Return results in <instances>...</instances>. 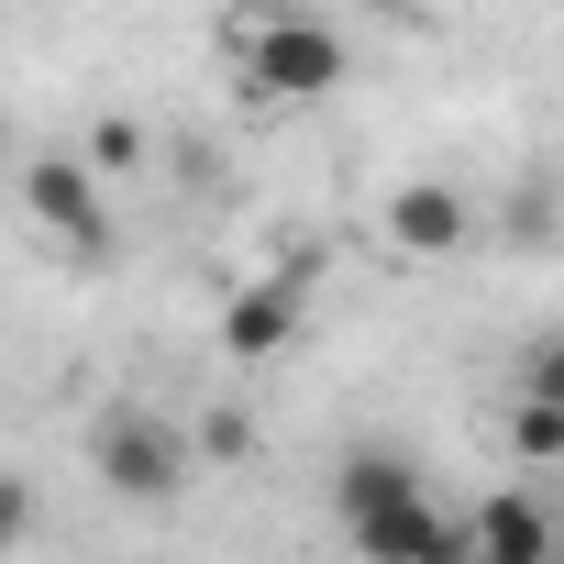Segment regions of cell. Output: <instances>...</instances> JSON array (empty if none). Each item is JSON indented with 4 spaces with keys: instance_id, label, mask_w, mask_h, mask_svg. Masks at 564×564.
<instances>
[{
    "instance_id": "6da1fadb",
    "label": "cell",
    "mask_w": 564,
    "mask_h": 564,
    "mask_svg": "<svg viewBox=\"0 0 564 564\" xmlns=\"http://www.w3.org/2000/svg\"><path fill=\"white\" fill-rule=\"evenodd\" d=\"M333 520L366 564H465V520L432 498V476L388 443H355L333 465Z\"/></svg>"
},
{
    "instance_id": "7a4b0ae2",
    "label": "cell",
    "mask_w": 564,
    "mask_h": 564,
    "mask_svg": "<svg viewBox=\"0 0 564 564\" xmlns=\"http://www.w3.org/2000/svg\"><path fill=\"white\" fill-rule=\"evenodd\" d=\"M232 56H243V89L254 100H322V89H344V34L311 23V12H289V0L243 12L232 23Z\"/></svg>"
},
{
    "instance_id": "3957f363",
    "label": "cell",
    "mask_w": 564,
    "mask_h": 564,
    "mask_svg": "<svg viewBox=\"0 0 564 564\" xmlns=\"http://www.w3.org/2000/svg\"><path fill=\"white\" fill-rule=\"evenodd\" d=\"M89 476H100L122 509H166V498L188 487V432H177L166 410H144V399H111V410L89 421Z\"/></svg>"
},
{
    "instance_id": "277c9868",
    "label": "cell",
    "mask_w": 564,
    "mask_h": 564,
    "mask_svg": "<svg viewBox=\"0 0 564 564\" xmlns=\"http://www.w3.org/2000/svg\"><path fill=\"white\" fill-rule=\"evenodd\" d=\"M311 289H322V254H276L254 289L221 300V355L232 366H265V355H289L300 322H311Z\"/></svg>"
},
{
    "instance_id": "5b68a950",
    "label": "cell",
    "mask_w": 564,
    "mask_h": 564,
    "mask_svg": "<svg viewBox=\"0 0 564 564\" xmlns=\"http://www.w3.org/2000/svg\"><path fill=\"white\" fill-rule=\"evenodd\" d=\"M23 210H34L67 254H100V243H111V210H100V166H89V155H23Z\"/></svg>"
},
{
    "instance_id": "8992f818",
    "label": "cell",
    "mask_w": 564,
    "mask_h": 564,
    "mask_svg": "<svg viewBox=\"0 0 564 564\" xmlns=\"http://www.w3.org/2000/svg\"><path fill=\"white\" fill-rule=\"evenodd\" d=\"M388 243L421 254V265H432V254H465V243H476V199L443 188V177H410V188L388 199Z\"/></svg>"
},
{
    "instance_id": "52a82bcc",
    "label": "cell",
    "mask_w": 564,
    "mask_h": 564,
    "mask_svg": "<svg viewBox=\"0 0 564 564\" xmlns=\"http://www.w3.org/2000/svg\"><path fill=\"white\" fill-rule=\"evenodd\" d=\"M454 520H465V553H542L553 564V509L531 487H498L487 509H454Z\"/></svg>"
},
{
    "instance_id": "ba28073f",
    "label": "cell",
    "mask_w": 564,
    "mask_h": 564,
    "mask_svg": "<svg viewBox=\"0 0 564 564\" xmlns=\"http://www.w3.org/2000/svg\"><path fill=\"white\" fill-rule=\"evenodd\" d=\"M509 443H520L531 465H553V454H564V399H542V388H520V410H509Z\"/></svg>"
},
{
    "instance_id": "9c48e42d",
    "label": "cell",
    "mask_w": 564,
    "mask_h": 564,
    "mask_svg": "<svg viewBox=\"0 0 564 564\" xmlns=\"http://www.w3.org/2000/svg\"><path fill=\"white\" fill-rule=\"evenodd\" d=\"M78 155H89V166H133V155H144V122H89Z\"/></svg>"
},
{
    "instance_id": "30bf717a",
    "label": "cell",
    "mask_w": 564,
    "mask_h": 564,
    "mask_svg": "<svg viewBox=\"0 0 564 564\" xmlns=\"http://www.w3.org/2000/svg\"><path fill=\"white\" fill-rule=\"evenodd\" d=\"M23 531H34V487H23V476H0V564L23 553Z\"/></svg>"
},
{
    "instance_id": "8fae6325",
    "label": "cell",
    "mask_w": 564,
    "mask_h": 564,
    "mask_svg": "<svg viewBox=\"0 0 564 564\" xmlns=\"http://www.w3.org/2000/svg\"><path fill=\"white\" fill-rule=\"evenodd\" d=\"M199 443L232 465V454H254V421H243V410H210V432H199Z\"/></svg>"
},
{
    "instance_id": "7c38bea8",
    "label": "cell",
    "mask_w": 564,
    "mask_h": 564,
    "mask_svg": "<svg viewBox=\"0 0 564 564\" xmlns=\"http://www.w3.org/2000/svg\"><path fill=\"white\" fill-rule=\"evenodd\" d=\"M465 564H542V553H465Z\"/></svg>"
},
{
    "instance_id": "4fadbf2b",
    "label": "cell",
    "mask_w": 564,
    "mask_h": 564,
    "mask_svg": "<svg viewBox=\"0 0 564 564\" xmlns=\"http://www.w3.org/2000/svg\"><path fill=\"white\" fill-rule=\"evenodd\" d=\"M366 12H410V0H366Z\"/></svg>"
},
{
    "instance_id": "5bb4252c",
    "label": "cell",
    "mask_w": 564,
    "mask_h": 564,
    "mask_svg": "<svg viewBox=\"0 0 564 564\" xmlns=\"http://www.w3.org/2000/svg\"><path fill=\"white\" fill-rule=\"evenodd\" d=\"M0 155H12V144H0Z\"/></svg>"
}]
</instances>
